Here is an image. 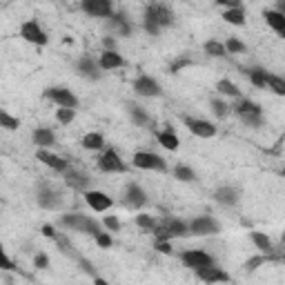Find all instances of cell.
I'll use <instances>...</instances> for the list:
<instances>
[{
	"instance_id": "obj_18",
	"label": "cell",
	"mask_w": 285,
	"mask_h": 285,
	"mask_svg": "<svg viewBox=\"0 0 285 285\" xmlns=\"http://www.w3.org/2000/svg\"><path fill=\"white\" fill-rule=\"evenodd\" d=\"M147 11L156 18V20H159L161 27L174 25V14H172V9H169V7H165V5H159V3H156V5H149Z\"/></svg>"
},
{
	"instance_id": "obj_10",
	"label": "cell",
	"mask_w": 285,
	"mask_h": 285,
	"mask_svg": "<svg viewBox=\"0 0 285 285\" xmlns=\"http://www.w3.org/2000/svg\"><path fill=\"white\" fill-rule=\"evenodd\" d=\"M180 258H183V263L187 265V268H192V270L205 268V265H214V258H212L208 252H203V250H187V252L180 254Z\"/></svg>"
},
{
	"instance_id": "obj_36",
	"label": "cell",
	"mask_w": 285,
	"mask_h": 285,
	"mask_svg": "<svg viewBox=\"0 0 285 285\" xmlns=\"http://www.w3.org/2000/svg\"><path fill=\"white\" fill-rule=\"evenodd\" d=\"M56 118H58L63 125H69L71 120L76 118V109H74V107H58V112H56Z\"/></svg>"
},
{
	"instance_id": "obj_50",
	"label": "cell",
	"mask_w": 285,
	"mask_h": 285,
	"mask_svg": "<svg viewBox=\"0 0 285 285\" xmlns=\"http://www.w3.org/2000/svg\"><path fill=\"white\" fill-rule=\"evenodd\" d=\"M42 234H45L47 236V239H54V241H56V229H54L51 225H45V227H42Z\"/></svg>"
},
{
	"instance_id": "obj_51",
	"label": "cell",
	"mask_w": 285,
	"mask_h": 285,
	"mask_svg": "<svg viewBox=\"0 0 285 285\" xmlns=\"http://www.w3.org/2000/svg\"><path fill=\"white\" fill-rule=\"evenodd\" d=\"M3 270H16V265L9 261V256H3Z\"/></svg>"
},
{
	"instance_id": "obj_33",
	"label": "cell",
	"mask_w": 285,
	"mask_h": 285,
	"mask_svg": "<svg viewBox=\"0 0 285 285\" xmlns=\"http://www.w3.org/2000/svg\"><path fill=\"white\" fill-rule=\"evenodd\" d=\"M268 89H272V92L278 94V96H285V81L281 76L268 74Z\"/></svg>"
},
{
	"instance_id": "obj_20",
	"label": "cell",
	"mask_w": 285,
	"mask_h": 285,
	"mask_svg": "<svg viewBox=\"0 0 285 285\" xmlns=\"http://www.w3.org/2000/svg\"><path fill=\"white\" fill-rule=\"evenodd\" d=\"M263 18H265V22L274 29V32L278 34H283L285 32V14L283 11H278V9H265L263 11Z\"/></svg>"
},
{
	"instance_id": "obj_27",
	"label": "cell",
	"mask_w": 285,
	"mask_h": 285,
	"mask_svg": "<svg viewBox=\"0 0 285 285\" xmlns=\"http://www.w3.org/2000/svg\"><path fill=\"white\" fill-rule=\"evenodd\" d=\"M234 112L239 114V116H243V114H261V107H258L254 100L243 98V100H239V102L234 105Z\"/></svg>"
},
{
	"instance_id": "obj_25",
	"label": "cell",
	"mask_w": 285,
	"mask_h": 285,
	"mask_svg": "<svg viewBox=\"0 0 285 285\" xmlns=\"http://www.w3.org/2000/svg\"><path fill=\"white\" fill-rule=\"evenodd\" d=\"M83 147L85 149H100L102 147V143H105V138H102V134H98V132H89V134H85L83 136Z\"/></svg>"
},
{
	"instance_id": "obj_21",
	"label": "cell",
	"mask_w": 285,
	"mask_h": 285,
	"mask_svg": "<svg viewBox=\"0 0 285 285\" xmlns=\"http://www.w3.org/2000/svg\"><path fill=\"white\" fill-rule=\"evenodd\" d=\"M60 194L58 192H54L49 190V187H40V192H38V203H40V208H45V210H56L58 205H60Z\"/></svg>"
},
{
	"instance_id": "obj_8",
	"label": "cell",
	"mask_w": 285,
	"mask_h": 285,
	"mask_svg": "<svg viewBox=\"0 0 285 285\" xmlns=\"http://www.w3.org/2000/svg\"><path fill=\"white\" fill-rule=\"evenodd\" d=\"M190 232L196 236H210V234L221 232V225H218V221H214L212 216H198L190 223Z\"/></svg>"
},
{
	"instance_id": "obj_38",
	"label": "cell",
	"mask_w": 285,
	"mask_h": 285,
	"mask_svg": "<svg viewBox=\"0 0 285 285\" xmlns=\"http://www.w3.org/2000/svg\"><path fill=\"white\" fill-rule=\"evenodd\" d=\"M0 125L5 127V129H18V125H20V120L18 118H14L11 116V114H7L3 109V112H0Z\"/></svg>"
},
{
	"instance_id": "obj_45",
	"label": "cell",
	"mask_w": 285,
	"mask_h": 285,
	"mask_svg": "<svg viewBox=\"0 0 285 285\" xmlns=\"http://www.w3.org/2000/svg\"><path fill=\"white\" fill-rule=\"evenodd\" d=\"M96 243H98L100 247H112V236H109L107 232H98L96 234Z\"/></svg>"
},
{
	"instance_id": "obj_19",
	"label": "cell",
	"mask_w": 285,
	"mask_h": 285,
	"mask_svg": "<svg viewBox=\"0 0 285 285\" xmlns=\"http://www.w3.org/2000/svg\"><path fill=\"white\" fill-rule=\"evenodd\" d=\"M100 63H96L94 58L89 56H83L81 60H78V71L85 76V78H92V81H96V78H100Z\"/></svg>"
},
{
	"instance_id": "obj_14",
	"label": "cell",
	"mask_w": 285,
	"mask_h": 285,
	"mask_svg": "<svg viewBox=\"0 0 285 285\" xmlns=\"http://www.w3.org/2000/svg\"><path fill=\"white\" fill-rule=\"evenodd\" d=\"M85 201H87V205L94 212H107L109 208H112V198H109L107 194L98 192V190H87L85 192Z\"/></svg>"
},
{
	"instance_id": "obj_30",
	"label": "cell",
	"mask_w": 285,
	"mask_h": 285,
	"mask_svg": "<svg viewBox=\"0 0 285 285\" xmlns=\"http://www.w3.org/2000/svg\"><path fill=\"white\" fill-rule=\"evenodd\" d=\"M250 236H252L254 245H256L261 252H265V254H270V252H272V241H270V236H268V234H263V232H252Z\"/></svg>"
},
{
	"instance_id": "obj_11",
	"label": "cell",
	"mask_w": 285,
	"mask_h": 285,
	"mask_svg": "<svg viewBox=\"0 0 285 285\" xmlns=\"http://www.w3.org/2000/svg\"><path fill=\"white\" fill-rule=\"evenodd\" d=\"M194 272H196V276L201 278V281H205V283H227L229 281V274L227 272H223L221 268H216V263L214 265H205V268H198Z\"/></svg>"
},
{
	"instance_id": "obj_17",
	"label": "cell",
	"mask_w": 285,
	"mask_h": 285,
	"mask_svg": "<svg viewBox=\"0 0 285 285\" xmlns=\"http://www.w3.org/2000/svg\"><path fill=\"white\" fill-rule=\"evenodd\" d=\"M100 67L102 71H109V69H118V67H125V58L120 56L116 49H105L100 54Z\"/></svg>"
},
{
	"instance_id": "obj_41",
	"label": "cell",
	"mask_w": 285,
	"mask_h": 285,
	"mask_svg": "<svg viewBox=\"0 0 285 285\" xmlns=\"http://www.w3.org/2000/svg\"><path fill=\"white\" fill-rule=\"evenodd\" d=\"M190 65H192L190 58H176V60L172 63V67H169V71H172V74H178L180 69H183V67H190Z\"/></svg>"
},
{
	"instance_id": "obj_3",
	"label": "cell",
	"mask_w": 285,
	"mask_h": 285,
	"mask_svg": "<svg viewBox=\"0 0 285 285\" xmlns=\"http://www.w3.org/2000/svg\"><path fill=\"white\" fill-rule=\"evenodd\" d=\"M98 167H100V172H107V174H120L127 169L125 161L118 156L116 149H107L98 159Z\"/></svg>"
},
{
	"instance_id": "obj_49",
	"label": "cell",
	"mask_w": 285,
	"mask_h": 285,
	"mask_svg": "<svg viewBox=\"0 0 285 285\" xmlns=\"http://www.w3.org/2000/svg\"><path fill=\"white\" fill-rule=\"evenodd\" d=\"M47 263H49V261H47L45 254H38V256H36V268L45 270V268H47Z\"/></svg>"
},
{
	"instance_id": "obj_48",
	"label": "cell",
	"mask_w": 285,
	"mask_h": 285,
	"mask_svg": "<svg viewBox=\"0 0 285 285\" xmlns=\"http://www.w3.org/2000/svg\"><path fill=\"white\" fill-rule=\"evenodd\" d=\"M218 5H223V7L227 9H234V7H241V0H216Z\"/></svg>"
},
{
	"instance_id": "obj_5",
	"label": "cell",
	"mask_w": 285,
	"mask_h": 285,
	"mask_svg": "<svg viewBox=\"0 0 285 285\" xmlns=\"http://www.w3.org/2000/svg\"><path fill=\"white\" fill-rule=\"evenodd\" d=\"M134 167L138 169H154V172H165L167 165L161 156L151 154V151H136L134 154Z\"/></svg>"
},
{
	"instance_id": "obj_15",
	"label": "cell",
	"mask_w": 285,
	"mask_h": 285,
	"mask_svg": "<svg viewBox=\"0 0 285 285\" xmlns=\"http://www.w3.org/2000/svg\"><path fill=\"white\" fill-rule=\"evenodd\" d=\"M125 201H127L129 208L138 210V208H143V205L147 203V194H145V190L141 185L129 183V185H127V192H125Z\"/></svg>"
},
{
	"instance_id": "obj_55",
	"label": "cell",
	"mask_w": 285,
	"mask_h": 285,
	"mask_svg": "<svg viewBox=\"0 0 285 285\" xmlns=\"http://www.w3.org/2000/svg\"><path fill=\"white\" fill-rule=\"evenodd\" d=\"M281 174H283V176H285V167H283V169H281Z\"/></svg>"
},
{
	"instance_id": "obj_24",
	"label": "cell",
	"mask_w": 285,
	"mask_h": 285,
	"mask_svg": "<svg viewBox=\"0 0 285 285\" xmlns=\"http://www.w3.org/2000/svg\"><path fill=\"white\" fill-rule=\"evenodd\" d=\"M156 138H159V143H161V145H163V147H165V149H169V151L178 149V136L174 134L172 129L159 132V134H156Z\"/></svg>"
},
{
	"instance_id": "obj_39",
	"label": "cell",
	"mask_w": 285,
	"mask_h": 285,
	"mask_svg": "<svg viewBox=\"0 0 285 285\" xmlns=\"http://www.w3.org/2000/svg\"><path fill=\"white\" fill-rule=\"evenodd\" d=\"M136 225L143 227V229H149V232H154L156 221H154L151 216H147V214H138V216H136Z\"/></svg>"
},
{
	"instance_id": "obj_7",
	"label": "cell",
	"mask_w": 285,
	"mask_h": 285,
	"mask_svg": "<svg viewBox=\"0 0 285 285\" xmlns=\"http://www.w3.org/2000/svg\"><path fill=\"white\" fill-rule=\"evenodd\" d=\"M183 125L192 132V134H196V136H201V138H212V136H216V125H212L210 120H205V118L185 116V118H183Z\"/></svg>"
},
{
	"instance_id": "obj_43",
	"label": "cell",
	"mask_w": 285,
	"mask_h": 285,
	"mask_svg": "<svg viewBox=\"0 0 285 285\" xmlns=\"http://www.w3.org/2000/svg\"><path fill=\"white\" fill-rule=\"evenodd\" d=\"M243 123L250 127H261V114H243Z\"/></svg>"
},
{
	"instance_id": "obj_6",
	"label": "cell",
	"mask_w": 285,
	"mask_h": 285,
	"mask_svg": "<svg viewBox=\"0 0 285 285\" xmlns=\"http://www.w3.org/2000/svg\"><path fill=\"white\" fill-rule=\"evenodd\" d=\"M20 36L25 38L27 42H32V45H47V34H45V29H42L36 20H27V22H22V27H20Z\"/></svg>"
},
{
	"instance_id": "obj_40",
	"label": "cell",
	"mask_w": 285,
	"mask_h": 285,
	"mask_svg": "<svg viewBox=\"0 0 285 285\" xmlns=\"http://www.w3.org/2000/svg\"><path fill=\"white\" fill-rule=\"evenodd\" d=\"M225 47H227V54H243L245 51V45L239 38H229L225 42Z\"/></svg>"
},
{
	"instance_id": "obj_44",
	"label": "cell",
	"mask_w": 285,
	"mask_h": 285,
	"mask_svg": "<svg viewBox=\"0 0 285 285\" xmlns=\"http://www.w3.org/2000/svg\"><path fill=\"white\" fill-rule=\"evenodd\" d=\"M212 109H214L216 116H225L227 114V105L223 100H216V98H212Z\"/></svg>"
},
{
	"instance_id": "obj_46",
	"label": "cell",
	"mask_w": 285,
	"mask_h": 285,
	"mask_svg": "<svg viewBox=\"0 0 285 285\" xmlns=\"http://www.w3.org/2000/svg\"><path fill=\"white\" fill-rule=\"evenodd\" d=\"M105 227L112 229V232H118V229H120V221H118L116 216H107L105 218Z\"/></svg>"
},
{
	"instance_id": "obj_12",
	"label": "cell",
	"mask_w": 285,
	"mask_h": 285,
	"mask_svg": "<svg viewBox=\"0 0 285 285\" xmlns=\"http://www.w3.org/2000/svg\"><path fill=\"white\" fill-rule=\"evenodd\" d=\"M134 92L138 96H147V98H154V96H161V87L154 78L149 76H138L134 81Z\"/></svg>"
},
{
	"instance_id": "obj_37",
	"label": "cell",
	"mask_w": 285,
	"mask_h": 285,
	"mask_svg": "<svg viewBox=\"0 0 285 285\" xmlns=\"http://www.w3.org/2000/svg\"><path fill=\"white\" fill-rule=\"evenodd\" d=\"M143 27H145V29H147V32H149V34H159V32H161V29H163V27L159 25V20H156V18H154V16H151V14H149V11H145V18H143Z\"/></svg>"
},
{
	"instance_id": "obj_26",
	"label": "cell",
	"mask_w": 285,
	"mask_h": 285,
	"mask_svg": "<svg viewBox=\"0 0 285 285\" xmlns=\"http://www.w3.org/2000/svg\"><path fill=\"white\" fill-rule=\"evenodd\" d=\"M205 54L208 56H214V58H225L227 56V47L218 40H208L205 42Z\"/></svg>"
},
{
	"instance_id": "obj_35",
	"label": "cell",
	"mask_w": 285,
	"mask_h": 285,
	"mask_svg": "<svg viewBox=\"0 0 285 285\" xmlns=\"http://www.w3.org/2000/svg\"><path fill=\"white\" fill-rule=\"evenodd\" d=\"M174 176H176L178 180H183V183H192V180H196V174H194L190 167H185V165H176Z\"/></svg>"
},
{
	"instance_id": "obj_2",
	"label": "cell",
	"mask_w": 285,
	"mask_h": 285,
	"mask_svg": "<svg viewBox=\"0 0 285 285\" xmlns=\"http://www.w3.org/2000/svg\"><path fill=\"white\" fill-rule=\"evenodd\" d=\"M154 234L159 241H169V239H176V236H187L190 227L183 221H178V218H165V221L156 223Z\"/></svg>"
},
{
	"instance_id": "obj_4",
	"label": "cell",
	"mask_w": 285,
	"mask_h": 285,
	"mask_svg": "<svg viewBox=\"0 0 285 285\" xmlns=\"http://www.w3.org/2000/svg\"><path fill=\"white\" fill-rule=\"evenodd\" d=\"M81 9L87 16H94V18H109L114 14L112 0H83Z\"/></svg>"
},
{
	"instance_id": "obj_56",
	"label": "cell",
	"mask_w": 285,
	"mask_h": 285,
	"mask_svg": "<svg viewBox=\"0 0 285 285\" xmlns=\"http://www.w3.org/2000/svg\"><path fill=\"white\" fill-rule=\"evenodd\" d=\"M283 261H285V254H283Z\"/></svg>"
},
{
	"instance_id": "obj_1",
	"label": "cell",
	"mask_w": 285,
	"mask_h": 285,
	"mask_svg": "<svg viewBox=\"0 0 285 285\" xmlns=\"http://www.w3.org/2000/svg\"><path fill=\"white\" fill-rule=\"evenodd\" d=\"M60 223H63L67 229H74V232H83V234H92L96 236L100 232V225L94 221V218L85 216V214H65L60 218Z\"/></svg>"
},
{
	"instance_id": "obj_52",
	"label": "cell",
	"mask_w": 285,
	"mask_h": 285,
	"mask_svg": "<svg viewBox=\"0 0 285 285\" xmlns=\"http://www.w3.org/2000/svg\"><path fill=\"white\" fill-rule=\"evenodd\" d=\"M81 265H83V270H85V272L94 274V265H92V263H87V261H81Z\"/></svg>"
},
{
	"instance_id": "obj_31",
	"label": "cell",
	"mask_w": 285,
	"mask_h": 285,
	"mask_svg": "<svg viewBox=\"0 0 285 285\" xmlns=\"http://www.w3.org/2000/svg\"><path fill=\"white\" fill-rule=\"evenodd\" d=\"M216 89H218V92H221L223 96H232V98H239V96H241V89L236 87V85H234L232 81H227V78H223V81H218Z\"/></svg>"
},
{
	"instance_id": "obj_53",
	"label": "cell",
	"mask_w": 285,
	"mask_h": 285,
	"mask_svg": "<svg viewBox=\"0 0 285 285\" xmlns=\"http://www.w3.org/2000/svg\"><path fill=\"white\" fill-rule=\"evenodd\" d=\"M102 47H105V49H114V40L105 36V38H102Z\"/></svg>"
},
{
	"instance_id": "obj_32",
	"label": "cell",
	"mask_w": 285,
	"mask_h": 285,
	"mask_svg": "<svg viewBox=\"0 0 285 285\" xmlns=\"http://www.w3.org/2000/svg\"><path fill=\"white\" fill-rule=\"evenodd\" d=\"M250 83L252 85H256V87H268V71L265 69H261V67H254L250 69Z\"/></svg>"
},
{
	"instance_id": "obj_47",
	"label": "cell",
	"mask_w": 285,
	"mask_h": 285,
	"mask_svg": "<svg viewBox=\"0 0 285 285\" xmlns=\"http://www.w3.org/2000/svg\"><path fill=\"white\" fill-rule=\"evenodd\" d=\"M156 250L161 254H172V245H169L167 241H156Z\"/></svg>"
},
{
	"instance_id": "obj_42",
	"label": "cell",
	"mask_w": 285,
	"mask_h": 285,
	"mask_svg": "<svg viewBox=\"0 0 285 285\" xmlns=\"http://www.w3.org/2000/svg\"><path fill=\"white\" fill-rule=\"evenodd\" d=\"M270 261V256H254V258H250L245 263V270H256L258 265H263V263H268Z\"/></svg>"
},
{
	"instance_id": "obj_54",
	"label": "cell",
	"mask_w": 285,
	"mask_h": 285,
	"mask_svg": "<svg viewBox=\"0 0 285 285\" xmlns=\"http://www.w3.org/2000/svg\"><path fill=\"white\" fill-rule=\"evenodd\" d=\"M278 11H283V14H285V0H281V3H278Z\"/></svg>"
},
{
	"instance_id": "obj_16",
	"label": "cell",
	"mask_w": 285,
	"mask_h": 285,
	"mask_svg": "<svg viewBox=\"0 0 285 285\" xmlns=\"http://www.w3.org/2000/svg\"><path fill=\"white\" fill-rule=\"evenodd\" d=\"M65 180H67L69 187L81 190V192H87L89 185H92V178H89L87 174L78 172V169H67V172H65Z\"/></svg>"
},
{
	"instance_id": "obj_22",
	"label": "cell",
	"mask_w": 285,
	"mask_h": 285,
	"mask_svg": "<svg viewBox=\"0 0 285 285\" xmlns=\"http://www.w3.org/2000/svg\"><path fill=\"white\" fill-rule=\"evenodd\" d=\"M34 143L38 145V147H51L54 143H56V134H54L51 129H47V127H38V129H34Z\"/></svg>"
},
{
	"instance_id": "obj_28",
	"label": "cell",
	"mask_w": 285,
	"mask_h": 285,
	"mask_svg": "<svg viewBox=\"0 0 285 285\" xmlns=\"http://www.w3.org/2000/svg\"><path fill=\"white\" fill-rule=\"evenodd\" d=\"M109 22H112V25L116 27L123 36H129L132 34V25L127 22V16L125 14H112V16H109Z\"/></svg>"
},
{
	"instance_id": "obj_13",
	"label": "cell",
	"mask_w": 285,
	"mask_h": 285,
	"mask_svg": "<svg viewBox=\"0 0 285 285\" xmlns=\"http://www.w3.org/2000/svg\"><path fill=\"white\" fill-rule=\"evenodd\" d=\"M36 159H38L40 163H45L47 167H51L54 172H67L69 169V163L63 159V156H58V154H51V151H47L45 147H42L38 154H36Z\"/></svg>"
},
{
	"instance_id": "obj_34",
	"label": "cell",
	"mask_w": 285,
	"mask_h": 285,
	"mask_svg": "<svg viewBox=\"0 0 285 285\" xmlns=\"http://www.w3.org/2000/svg\"><path fill=\"white\" fill-rule=\"evenodd\" d=\"M127 107H129V114H132V118H134V123H136V125H147V123H149V116H147V114H145L138 105L129 102Z\"/></svg>"
},
{
	"instance_id": "obj_23",
	"label": "cell",
	"mask_w": 285,
	"mask_h": 285,
	"mask_svg": "<svg viewBox=\"0 0 285 285\" xmlns=\"http://www.w3.org/2000/svg\"><path fill=\"white\" fill-rule=\"evenodd\" d=\"M214 198L223 205H236V201H239V192H236L234 187H218V190L214 192Z\"/></svg>"
},
{
	"instance_id": "obj_29",
	"label": "cell",
	"mask_w": 285,
	"mask_h": 285,
	"mask_svg": "<svg viewBox=\"0 0 285 285\" xmlns=\"http://www.w3.org/2000/svg\"><path fill=\"white\" fill-rule=\"evenodd\" d=\"M223 18H225V22H229V25H245V14L241 7H234V9H225V14H223Z\"/></svg>"
},
{
	"instance_id": "obj_9",
	"label": "cell",
	"mask_w": 285,
	"mask_h": 285,
	"mask_svg": "<svg viewBox=\"0 0 285 285\" xmlns=\"http://www.w3.org/2000/svg\"><path fill=\"white\" fill-rule=\"evenodd\" d=\"M45 96L49 100H54L56 105L60 107H78V98L74 94H71V89H65V87H49L45 89Z\"/></svg>"
}]
</instances>
